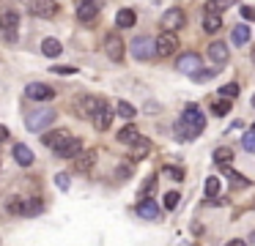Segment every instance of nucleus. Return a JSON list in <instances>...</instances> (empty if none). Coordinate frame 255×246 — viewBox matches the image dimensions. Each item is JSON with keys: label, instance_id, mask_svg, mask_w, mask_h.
Returning <instances> with one entry per match:
<instances>
[{"label": "nucleus", "instance_id": "11", "mask_svg": "<svg viewBox=\"0 0 255 246\" xmlns=\"http://www.w3.org/2000/svg\"><path fill=\"white\" fill-rule=\"evenodd\" d=\"M30 14L50 19V16H55V14H58V5L52 3V0H33V3H30Z\"/></svg>", "mask_w": 255, "mask_h": 246}, {"label": "nucleus", "instance_id": "44", "mask_svg": "<svg viewBox=\"0 0 255 246\" xmlns=\"http://www.w3.org/2000/svg\"><path fill=\"white\" fill-rule=\"evenodd\" d=\"M225 246H247V244H244V241L242 238H233V241H228V244Z\"/></svg>", "mask_w": 255, "mask_h": 246}, {"label": "nucleus", "instance_id": "14", "mask_svg": "<svg viewBox=\"0 0 255 246\" xmlns=\"http://www.w3.org/2000/svg\"><path fill=\"white\" fill-rule=\"evenodd\" d=\"M137 216L154 222V219H159V205H156L154 200H140L137 202Z\"/></svg>", "mask_w": 255, "mask_h": 246}, {"label": "nucleus", "instance_id": "8", "mask_svg": "<svg viewBox=\"0 0 255 246\" xmlns=\"http://www.w3.org/2000/svg\"><path fill=\"white\" fill-rule=\"evenodd\" d=\"M124 41H121V36H118V33H110V36L105 38V52H107V58L110 60H124Z\"/></svg>", "mask_w": 255, "mask_h": 246}, {"label": "nucleus", "instance_id": "45", "mask_svg": "<svg viewBox=\"0 0 255 246\" xmlns=\"http://www.w3.org/2000/svg\"><path fill=\"white\" fill-rule=\"evenodd\" d=\"M253 107H255V96H253Z\"/></svg>", "mask_w": 255, "mask_h": 246}, {"label": "nucleus", "instance_id": "22", "mask_svg": "<svg viewBox=\"0 0 255 246\" xmlns=\"http://www.w3.org/2000/svg\"><path fill=\"white\" fill-rule=\"evenodd\" d=\"M41 52H44L47 58H58V55L63 52V47H61L58 38H44V41H41Z\"/></svg>", "mask_w": 255, "mask_h": 246}, {"label": "nucleus", "instance_id": "24", "mask_svg": "<svg viewBox=\"0 0 255 246\" xmlns=\"http://www.w3.org/2000/svg\"><path fill=\"white\" fill-rule=\"evenodd\" d=\"M231 5H236V0H209V3H206V11H209V14H222V11L231 8Z\"/></svg>", "mask_w": 255, "mask_h": 246}, {"label": "nucleus", "instance_id": "5", "mask_svg": "<svg viewBox=\"0 0 255 246\" xmlns=\"http://www.w3.org/2000/svg\"><path fill=\"white\" fill-rule=\"evenodd\" d=\"M132 55L137 60H151L156 55V44H154V38H148V36H137L132 41Z\"/></svg>", "mask_w": 255, "mask_h": 246}, {"label": "nucleus", "instance_id": "26", "mask_svg": "<svg viewBox=\"0 0 255 246\" xmlns=\"http://www.w3.org/2000/svg\"><path fill=\"white\" fill-rule=\"evenodd\" d=\"M217 93H220V98H228V101H236V98H239V85H236V82H228V85H222Z\"/></svg>", "mask_w": 255, "mask_h": 246}, {"label": "nucleus", "instance_id": "15", "mask_svg": "<svg viewBox=\"0 0 255 246\" xmlns=\"http://www.w3.org/2000/svg\"><path fill=\"white\" fill-rule=\"evenodd\" d=\"M69 137H72V134H69L66 129H61V131H47V134L41 137V142H44L47 148H52V151H55V148H61L63 142L69 140Z\"/></svg>", "mask_w": 255, "mask_h": 246}, {"label": "nucleus", "instance_id": "39", "mask_svg": "<svg viewBox=\"0 0 255 246\" xmlns=\"http://www.w3.org/2000/svg\"><path fill=\"white\" fill-rule=\"evenodd\" d=\"M52 74H61V77H69V74H77V69L74 66H52Z\"/></svg>", "mask_w": 255, "mask_h": 246}, {"label": "nucleus", "instance_id": "19", "mask_svg": "<svg viewBox=\"0 0 255 246\" xmlns=\"http://www.w3.org/2000/svg\"><path fill=\"white\" fill-rule=\"evenodd\" d=\"M14 159H17L19 167H30V164H33V151L19 142V145H14Z\"/></svg>", "mask_w": 255, "mask_h": 246}, {"label": "nucleus", "instance_id": "37", "mask_svg": "<svg viewBox=\"0 0 255 246\" xmlns=\"http://www.w3.org/2000/svg\"><path fill=\"white\" fill-rule=\"evenodd\" d=\"M6 208H8V213H17V216H19V213H25V202L19 200V197H11Z\"/></svg>", "mask_w": 255, "mask_h": 246}, {"label": "nucleus", "instance_id": "29", "mask_svg": "<svg viewBox=\"0 0 255 246\" xmlns=\"http://www.w3.org/2000/svg\"><path fill=\"white\" fill-rule=\"evenodd\" d=\"M41 211H44V202H41L39 197H33V200L25 202V213H22V216H36V213H41Z\"/></svg>", "mask_w": 255, "mask_h": 246}, {"label": "nucleus", "instance_id": "17", "mask_svg": "<svg viewBox=\"0 0 255 246\" xmlns=\"http://www.w3.org/2000/svg\"><path fill=\"white\" fill-rule=\"evenodd\" d=\"M209 58L214 60L217 66H222V63H228L231 52H228V47H225L222 41H214V44H209Z\"/></svg>", "mask_w": 255, "mask_h": 246}, {"label": "nucleus", "instance_id": "1", "mask_svg": "<svg viewBox=\"0 0 255 246\" xmlns=\"http://www.w3.org/2000/svg\"><path fill=\"white\" fill-rule=\"evenodd\" d=\"M203 126H206V115L200 112V107L198 104H187L184 107V115L178 118V123H176V140H195V137L203 131Z\"/></svg>", "mask_w": 255, "mask_h": 246}, {"label": "nucleus", "instance_id": "2", "mask_svg": "<svg viewBox=\"0 0 255 246\" xmlns=\"http://www.w3.org/2000/svg\"><path fill=\"white\" fill-rule=\"evenodd\" d=\"M159 25H162V30L176 33V30H181V27H187V14H184V8L173 5V8H167L165 14H162Z\"/></svg>", "mask_w": 255, "mask_h": 246}, {"label": "nucleus", "instance_id": "40", "mask_svg": "<svg viewBox=\"0 0 255 246\" xmlns=\"http://www.w3.org/2000/svg\"><path fill=\"white\" fill-rule=\"evenodd\" d=\"M69 183H72V180H69V175H66V172H58V175H55V186H58L61 191H66V189H69Z\"/></svg>", "mask_w": 255, "mask_h": 246}, {"label": "nucleus", "instance_id": "13", "mask_svg": "<svg viewBox=\"0 0 255 246\" xmlns=\"http://www.w3.org/2000/svg\"><path fill=\"white\" fill-rule=\"evenodd\" d=\"M17 25H19V14H17V11H3V14H0V30H6L8 38H14Z\"/></svg>", "mask_w": 255, "mask_h": 246}, {"label": "nucleus", "instance_id": "12", "mask_svg": "<svg viewBox=\"0 0 255 246\" xmlns=\"http://www.w3.org/2000/svg\"><path fill=\"white\" fill-rule=\"evenodd\" d=\"M80 151H83V142H80L77 137H69L61 148H55V156L58 159H74Z\"/></svg>", "mask_w": 255, "mask_h": 246}, {"label": "nucleus", "instance_id": "36", "mask_svg": "<svg viewBox=\"0 0 255 246\" xmlns=\"http://www.w3.org/2000/svg\"><path fill=\"white\" fill-rule=\"evenodd\" d=\"M162 175L170 178V180H176V183H178V180H184V169L181 167H165V169H162Z\"/></svg>", "mask_w": 255, "mask_h": 246}, {"label": "nucleus", "instance_id": "4", "mask_svg": "<svg viewBox=\"0 0 255 246\" xmlns=\"http://www.w3.org/2000/svg\"><path fill=\"white\" fill-rule=\"evenodd\" d=\"M200 69H203V60H200V55H195V52H184V55L176 58V71H181V74L195 77Z\"/></svg>", "mask_w": 255, "mask_h": 246}, {"label": "nucleus", "instance_id": "20", "mask_svg": "<svg viewBox=\"0 0 255 246\" xmlns=\"http://www.w3.org/2000/svg\"><path fill=\"white\" fill-rule=\"evenodd\" d=\"M134 22H137V14H134L132 8H121L116 14V25L121 27V30H127V27H134Z\"/></svg>", "mask_w": 255, "mask_h": 246}, {"label": "nucleus", "instance_id": "42", "mask_svg": "<svg viewBox=\"0 0 255 246\" xmlns=\"http://www.w3.org/2000/svg\"><path fill=\"white\" fill-rule=\"evenodd\" d=\"M239 11H242V16H244V19L255 22V5H242Z\"/></svg>", "mask_w": 255, "mask_h": 246}, {"label": "nucleus", "instance_id": "43", "mask_svg": "<svg viewBox=\"0 0 255 246\" xmlns=\"http://www.w3.org/2000/svg\"><path fill=\"white\" fill-rule=\"evenodd\" d=\"M8 140V129L6 126H0V142H6Z\"/></svg>", "mask_w": 255, "mask_h": 246}, {"label": "nucleus", "instance_id": "21", "mask_svg": "<svg viewBox=\"0 0 255 246\" xmlns=\"http://www.w3.org/2000/svg\"><path fill=\"white\" fill-rule=\"evenodd\" d=\"M148 151H151V142L145 140V137H140L137 142H132V151H129V159H134V162H137V159H143Z\"/></svg>", "mask_w": 255, "mask_h": 246}, {"label": "nucleus", "instance_id": "31", "mask_svg": "<svg viewBox=\"0 0 255 246\" xmlns=\"http://www.w3.org/2000/svg\"><path fill=\"white\" fill-rule=\"evenodd\" d=\"M231 104L233 101H228V98H217V101L211 104V112H214V115H228V112H231Z\"/></svg>", "mask_w": 255, "mask_h": 246}, {"label": "nucleus", "instance_id": "30", "mask_svg": "<svg viewBox=\"0 0 255 246\" xmlns=\"http://www.w3.org/2000/svg\"><path fill=\"white\" fill-rule=\"evenodd\" d=\"M116 112H118V115H121V118H124V120H132V118H134V115H137V109H134V107H132V104H129V101H118V107H116Z\"/></svg>", "mask_w": 255, "mask_h": 246}, {"label": "nucleus", "instance_id": "18", "mask_svg": "<svg viewBox=\"0 0 255 246\" xmlns=\"http://www.w3.org/2000/svg\"><path fill=\"white\" fill-rule=\"evenodd\" d=\"M211 159H214V164H220V167H231V162H233V148H228V145L214 148Z\"/></svg>", "mask_w": 255, "mask_h": 246}, {"label": "nucleus", "instance_id": "10", "mask_svg": "<svg viewBox=\"0 0 255 246\" xmlns=\"http://www.w3.org/2000/svg\"><path fill=\"white\" fill-rule=\"evenodd\" d=\"M77 19L80 22H91V19H96V14H99V8L102 5L96 3V0H77Z\"/></svg>", "mask_w": 255, "mask_h": 246}, {"label": "nucleus", "instance_id": "34", "mask_svg": "<svg viewBox=\"0 0 255 246\" xmlns=\"http://www.w3.org/2000/svg\"><path fill=\"white\" fill-rule=\"evenodd\" d=\"M156 191V180L154 178H148L143 186H140V200H151V194Z\"/></svg>", "mask_w": 255, "mask_h": 246}, {"label": "nucleus", "instance_id": "7", "mask_svg": "<svg viewBox=\"0 0 255 246\" xmlns=\"http://www.w3.org/2000/svg\"><path fill=\"white\" fill-rule=\"evenodd\" d=\"M25 96H28L30 101H50V98H55V90H52L50 85H44V82H30V85L25 87Z\"/></svg>", "mask_w": 255, "mask_h": 246}, {"label": "nucleus", "instance_id": "28", "mask_svg": "<svg viewBox=\"0 0 255 246\" xmlns=\"http://www.w3.org/2000/svg\"><path fill=\"white\" fill-rule=\"evenodd\" d=\"M247 41H250V27L247 25H236L233 27V44L242 47V44H247Z\"/></svg>", "mask_w": 255, "mask_h": 246}, {"label": "nucleus", "instance_id": "6", "mask_svg": "<svg viewBox=\"0 0 255 246\" xmlns=\"http://www.w3.org/2000/svg\"><path fill=\"white\" fill-rule=\"evenodd\" d=\"M156 55H162V58H167V55H173L178 49V38H176V33H167V30H162L159 36H156Z\"/></svg>", "mask_w": 255, "mask_h": 246}, {"label": "nucleus", "instance_id": "35", "mask_svg": "<svg viewBox=\"0 0 255 246\" xmlns=\"http://www.w3.org/2000/svg\"><path fill=\"white\" fill-rule=\"evenodd\" d=\"M94 156H96L94 151H88V153H77V169H88L91 164H94Z\"/></svg>", "mask_w": 255, "mask_h": 246}, {"label": "nucleus", "instance_id": "38", "mask_svg": "<svg viewBox=\"0 0 255 246\" xmlns=\"http://www.w3.org/2000/svg\"><path fill=\"white\" fill-rule=\"evenodd\" d=\"M178 200H181V197H178V191H167V194H165V208H167V211H176Z\"/></svg>", "mask_w": 255, "mask_h": 246}, {"label": "nucleus", "instance_id": "33", "mask_svg": "<svg viewBox=\"0 0 255 246\" xmlns=\"http://www.w3.org/2000/svg\"><path fill=\"white\" fill-rule=\"evenodd\" d=\"M242 148H244L247 153H255V126H253V129H250L244 137H242Z\"/></svg>", "mask_w": 255, "mask_h": 246}, {"label": "nucleus", "instance_id": "16", "mask_svg": "<svg viewBox=\"0 0 255 246\" xmlns=\"http://www.w3.org/2000/svg\"><path fill=\"white\" fill-rule=\"evenodd\" d=\"M110 123H113V112H110V107H107V104H102V107L94 112V126L99 131H105V129H110Z\"/></svg>", "mask_w": 255, "mask_h": 246}, {"label": "nucleus", "instance_id": "23", "mask_svg": "<svg viewBox=\"0 0 255 246\" xmlns=\"http://www.w3.org/2000/svg\"><path fill=\"white\" fill-rule=\"evenodd\" d=\"M220 27H222L220 14H209V11H206V14H203V30L206 33H217Z\"/></svg>", "mask_w": 255, "mask_h": 246}, {"label": "nucleus", "instance_id": "3", "mask_svg": "<svg viewBox=\"0 0 255 246\" xmlns=\"http://www.w3.org/2000/svg\"><path fill=\"white\" fill-rule=\"evenodd\" d=\"M58 118L55 109H36V112H30L28 118H25V126H28L30 131H44L47 126H52Z\"/></svg>", "mask_w": 255, "mask_h": 246}, {"label": "nucleus", "instance_id": "41", "mask_svg": "<svg viewBox=\"0 0 255 246\" xmlns=\"http://www.w3.org/2000/svg\"><path fill=\"white\" fill-rule=\"evenodd\" d=\"M211 77H217V71H211V69H209V71H206V69H200L198 74L192 77V80H195V82H209Z\"/></svg>", "mask_w": 255, "mask_h": 246}, {"label": "nucleus", "instance_id": "32", "mask_svg": "<svg viewBox=\"0 0 255 246\" xmlns=\"http://www.w3.org/2000/svg\"><path fill=\"white\" fill-rule=\"evenodd\" d=\"M222 169H225V175H228V178H231V180H233V186H239V189H244V186H250V180H247V178H244V175H239V172H233V169H231V167H222Z\"/></svg>", "mask_w": 255, "mask_h": 246}, {"label": "nucleus", "instance_id": "9", "mask_svg": "<svg viewBox=\"0 0 255 246\" xmlns=\"http://www.w3.org/2000/svg\"><path fill=\"white\" fill-rule=\"evenodd\" d=\"M105 101H99V98H94V96H80L77 98V112H80V118H94V112L102 107Z\"/></svg>", "mask_w": 255, "mask_h": 246}, {"label": "nucleus", "instance_id": "25", "mask_svg": "<svg viewBox=\"0 0 255 246\" xmlns=\"http://www.w3.org/2000/svg\"><path fill=\"white\" fill-rule=\"evenodd\" d=\"M118 140L127 142V145H132V142H137V140H140V131L134 129V126H127V129L118 131Z\"/></svg>", "mask_w": 255, "mask_h": 246}, {"label": "nucleus", "instance_id": "27", "mask_svg": "<svg viewBox=\"0 0 255 246\" xmlns=\"http://www.w3.org/2000/svg\"><path fill=\"white\" fill-rule=\"evenodd\" d=\"M206 197H209L211 202L220 197V178H214V175H209V180H206Z\"/></svg>", "mask_w": 255, "mask_h": 246}]
</instances>
